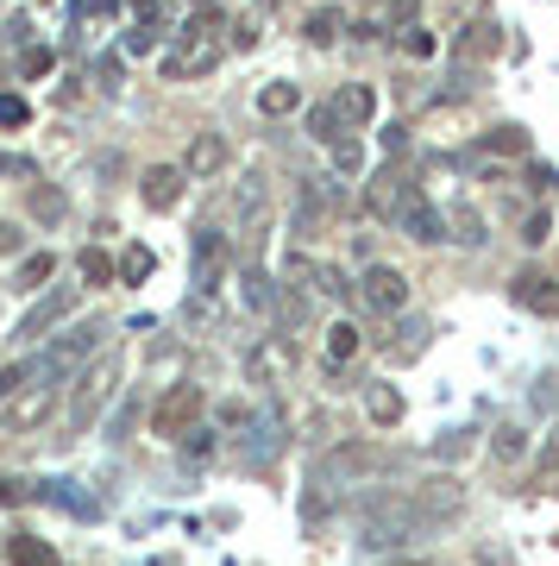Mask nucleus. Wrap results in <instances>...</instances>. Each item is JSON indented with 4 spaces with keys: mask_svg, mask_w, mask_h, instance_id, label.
Returning a JSON list of instances; mask_svg holds the SVG:
<instances>
[{
    "mask_svg": "<svg viewBox=\"0 0 559 566\" xmlns=\"http://www.w3.org/2000/svg\"><path fill=\"white\" fill-rule=\"evenodd\" d=\"M182 447H189V453H214V428H189V434H182Z\"/></svg>",
    "mask_w": 559,
    "mask_h": 566,
    "instance_id": "nucleus-38",
    "label": "nucleus"
},
{
    "mask_svg": "<svg viewBox=\"0 0 559 566\" xmlns=\"http://www.w3.org/2000/svg\"><path fill=\"white\" fill-rule=\"evenodd\" d=\"M25 385H32V365H7V371H0V403H7L13 390H25Z\"/></svg>",
    "mask_w": 559,
    "mask_h": 566,
    "instance_id": "nucleus-33",
    "label": "nucleus"
},
{
    "mask_svg": "<svg viewBox=\"0 0 559 566\" xmlns=\"http://www.w3.org/2000/svg\"><path fill=\"white\" fill-rule=\"evenodd\" d=\"M509 296H516V308H528V315H547V322L559 315V283H553V271H521V277L509 283Z\"/></svg>",
    "mask_w": 559,
    "mask_h": 566,
    "instance_id": "nucleus-9",
    "label": "nucleus"
},
{
    "mask_svg": "<svg viewBox=\"0 0 559 566\" xmlns=\"http://www.w3.org/2000/svg\"><path fill=\"white\" fill-rule=\"evenodd\" d=\"M189 428H201V385H170L158 403H151V434L182 441Z\"/></svg>",
    "mask_w": 559,
    "mask_h": 566,
    "instance_id": "nucleus-4",
    "label": "nucleus"
},
{
    "mask_svg": "<svg viewBox=\"0 0 559 566\" xmlns=\"http://www.w3.org/2000/svg\"><path fill=\"white\" fill-rule=\"evenodd\" d=\"M13 566H63L57 547L39 542V535H13Z\"/></svg>",
    "mask_w": 559,
    "mask_h": 566,
    "instance_id": "nucleus-20",
    "label": "nucleus"
},
{
    "mask_svg": "<svg viewBox=\"0 0 559 566\" xmlns=\"http://www.w3.org/2000/svg\"><path fill=\"white\" fill-rule=\"evenodd\" d=\"M25 120H32V107H25L20 95H0V133H20Z\"/></svg>",
    "mask_w": 559,
    "mask_h": 566,
    "instance_id": "nucleus-30",
    "label": "nucleus"
},
{
    "mask_svg": "<svg viewBox=\"0 0 559 566\" xmlns=\"http://www.w3.org/2000/svg\"><path fill=\"white\" fill-rule=\"evenodd\" d=\"M397 227L409 233V240H421V245H440V240H446V214H440L434 202H421V196L402 208V221H397Z\"/></svg>",
    "mask_w": 559,
    "mask_h": 566,
    "instance_id": "nucleus-12",
    "label": "nucleus"
},
{
    "mask_svg": "<svg viewBox=\"0 0 559 566\" xmlns=\"http://www.w3.org/2000/svg\"><path fill=\"white\" fill-rule=\"evenodd\" d=\"M465 447H472V441H465V428H460V434H446V441H434V453H440V460H460Z\"/></svg>",
    "mask_w": 559,
    "mask_h": 566,
    "instance_id": "nucleus-39",
    "label": "nucleus"
},
{
    "mask_svg": "<svg viewBox=\"0 0 559 566\" xmlns=\"http://www.w3.org/2000/svg\"><path fill=\"white\" fill-rule=\"evenodd\" d=\"M334 107H340L346 126H365L371 114H378V95H371L365 82H352V88H340V95H334Z\"/></svg>",
    "mask_w": 559,
    "mask_h": 566,
    "instance_id": "nucleus-17",
    "label": "nucleus"
},
{
    "mask_svg": "<svg viewBox=\"0 0 559 566\" xmlns=\"http://www.w3.org/2000/svg\"><path fill=\"white\" fill-rule=\"evenodd\" d=\"M521 447H528V441H521V428H497V434H491V453H497L503 465L521 460Z\"/></svg>",
    "mask_w": 559,
    "mask_h": 566,
    "instance_id": "nucleus-28",
    "label": "nucleus"
},
{
    "mask_svg": "<svg viewBox=\"0 0 559 566\" xmlns=\"http://www.w3.org/2000/svg\"><path fill=\"white\" fill-rule=\"evenodd\" d=\"M245 308H259V315H264V308H271V303H277V290H271V277H264V271H245Z\"/></svg>",
    "mask_w": 559,
    "mask_h": 566,
    "instance_id": "nucleus-25",
    "label": "nucleus"
},
{
    "mask_svg": "<svg viewBox=\"0 0 559 566\" xmlns=\"http://www.w3.org/2000/svg\"><path fill=\"white\" fill-rule=\"evenodd\" d=\"M151 271H158V252H151V245H126L120 252V277L126 283H145Z\"/></svg>",
    "mask_w": 559,
    "mask_h": 566,
    "instance_id": "nucleus-22",
    "label": "nucleus"
},
{
    "mask_svg": "<svg viewBox=\"0 0 559 566\" xmlns=\"http://www.w3.org/2000/svg\"><path fill=\"white\" fill-rule=\"evenodd\" d=\"M32 214L57 221V214H63V196H57V189H32Z\"/></svg>",
    "mask_w": 559,
    "mask_h": 566,
    "instance_id": "nucleus-34",
    "label": "nucleus"
},
{
    "mask_svg": "<svg viewBox=\"0 0 559 566\" xmlns=\"http://www.w3.org/2000/svg\"><path fill=\"white\" fill-rule=\"evenodd\" d=\"M226 158H233V151H226V139H220V133H196V139H189V151H182V170H189V182H196V177H220V170H226Z\"/></svg>",
    "mask_w": 559,
    "mask_h": 566,
    "instance_id": "nucleus-11",
    "label": "nucleus"
},
{
    "mask_svg": "<svg viewBox=\"0 0 559 566\" xmlns=\"http://www.w3.org/2000/svg\"><path fill=\"white\" fill-rule=\"evenodd\" d=\"M151 44H158V32H151V25H133V32H126V57H145Z\"/></svg>",
    "mask_w": 559,
    "mask_h": 566,
    "instance_id": "nucleus-35",
    "label": "nucleus"
},
{
    "mask_svg": "<svg viewBox=\"0 0 559 566\" xmlns=\"http://www.w3.org/2000/svg\"><path fill=\"white\" fill-rule=\"evenodd\" d=\"M226 57V39H220V13H201L189 32H182V44L164 57V76L177 82V76H208L214 63Z\"/></svg>",
    "mask_w": 559,
    "mask_h": 566,
    "instance_id": "nucleus-1",
    "label": "nucleus"
},
{
    "mask_svg": "<svg viewBox=\"0 0 559 566\" xmlns=\"http://www.w3.org/2000/svg\"><path fill=\"white\" fill-rule=\"evenodd\" d=\"M51 271H57V259H51V252H32V259L20 264V290H39V283H51Z\"/></svg>",
    "mask_w": 559,
    "mask_h": 566,
    "instance_id": "nucleus-26",
    "label": "nucleus"
},
{
    "mask_svg": "<svg viewBox=\"0 0 559 566\" xmlns=\"http://www.w3.org/2000/svg\"><path fill=\"white\" fill-rule=\"evenodd\" d=\"M44 70H51V51H44V44H32V51L20 57V76H44Z\"/></svg>",
    "mask_w": 559,
    "mask_h": 566,
    "instance_id": "nucleus-37",
    "label": "nucleus"
},
{
    "mask_svg": "<svg viewBox=\"0 0 559 566\" xmlns=\"http://www.w3.org/2000/svg\"><path fill=\"white\" fill-rule=\"evenodd\" d=\"M415 196H421V189L402 177V170H378V177H371V189H365V208H371L378 221H402V208L415 202Z\"/></svg>",
    "mask_w": 559,
    "mask_h": 566,
    "instance_id": "nucleus-7",
    "label": "nucleus"
},
{
    "mask_svg": "<svg viewBox=\"0 0 559 566\" xmlns=\"http://www.w3.org/2000/svg\"><path fill=\"white\" fill-rule=\"evenodd\" d=\"M359 303L371 308V315H402V308H409V277H402L397 264H365Z\"/></svg>",
    "mask_w": 559,
    "mask_h": 566,
    "instance_id": "nucleus-5",
    "label": "nucleus"
},
{
    "mask_svg": "<svg viewBox=\"0 0 559 566\" xmlns=\"http://www.w3.org/2000/svg\"><path fill=\"white\" fill-rule=\"evenodd\" d=\"M491 151H516V158H528V133H521V126H497V133H491Z\"/></svg>",
    "mask_w": 559,
    "mask_h": 566,
    "instance_id": "nucleus-31",
    "label": "nucleus"
},
{
    "mask_svg": "<svg viewBox=\"0 0 559 566\" xmlns=\"http://www.w3.org/2000/svg\"><path fill=\"white\" fill-rule=\"evenodd\" d=\"M189 252H196V290H201V296H208V290H220V277H226V233L201 227Z\"/></svg>",
    "mask_w": 559,
    "mask_h": 566,
    "instance_id": "nucleus-10",
    "label": "nucleus"
},
{
    "mask_svg": "<svg viewBox=\"0 0 559 566\" xmlns=\"http://www.w3.org/2000/svg\"><path fill=\"white\" fill-rule=\"evenodd\" d=\"M390 566H440V560H390Z\"/></svg>",
    "mask_w": 559,
    "mask_h": 566,
    "instance_id": "nucleus-42",
    "label": "nucleus"
},
{
    "mask_svg": "<svg viewBox=\"0 0 559 566\" xmlns=\"http://www.w3.org/2000/svg\"><path fill=\"white\" fill-rule=\"evenodd\" d=\"M302 32H308V44H334L346 32V20L334 13V7H320V13H308V25H302Z\"/></svg>",
    "mask_w": 559,
    "mask_h": 566,
    "instance_id": "nucleus-23",
    "label": "nucleus"
},
{
    "mask_svg": "<svg viewBox=\"0 0 559 566\" xmlns=\"http://www.w3.org/2000/svg\"><path fill=\"white\" fill-rule=\"evenodd\" d=\"M76 271H82V283H88V290H107V283L120 277V259H107L101 245H88V252L76 259Z\"/></svg>",
    "mask_w": 559,
    "mask_h": 566,
    "instance_id": "nucleus-19",
    "label": "nucleus"
},
{
    "mask_svg": "<svg viewBox=\"0 0 559 566\" xmlns=\"http://www.w3.org/2000/svg\"><path fill=\"white\" fill-rule=\"evenodd\" d=\"M365 416H371L378 428H397L402 422V390L397 385H371L365 390Z\"/></svg>",
    "mask_w": 559,
    "mask_h": 566,
    "instance_id": "nucleus-16",
    "label": "nucleus"
},
{
    "mask_svg": "<svg viewBox=\"0 0 559 566\" xmlns=\"http://www.w3.org/2000/svg\"><path fill=\"white\" fill-rule=\"evenodd\" d=\"M70 308H76V290H51L44 303H32V315L20 322V334H25V340H39L44 327H57L63 315H70Z\"/></svg>",
    "mask_w": 559,
    "mask_h": 566,
    "instance_id": "nucleus-13",
    "label": "nucleus"
},
{
    "mask_svg": "<svg viewBox=\"0 0 559 566\" xmlns=\"http://www.w3.org/2000/svg\"><path fill=\"white\" fill-rule=\"evenodd\" d=\"M528 182H535V189H559V170H547V164H528Z\"/></svg>",
    "mask_w": 559,
    "mask_h": 566,
    "instance_id": "nucleus-40",
    "label": "nucleus"
},
{
    "mask_svg": "<svg viewBox=\"0 0 559 566\" xmlns=\"http://www.w3.org/2000/svg\"><path fill=\"white\" fill-rule=\"evenodd\" d=\"M308 133H315L320 145H334V139H346V120H340V107H334V102H320V107H308Z\"/></svg>",
    "mask_w": 559,
    "mask_h": 566,
    "instance_id": "nucleus-21",
    "label": "nucleus"
},
{
    "mask_svg": "<svg viewBox=\"0 0 559 566\" xmlns=\"http://www.w3.org/2000/svg\"><path fill=\"white\" fill-rule=\"evenodd\" d=\"M114 378H120V353H101L95 365H82V378H76V397H70V422L88 428L107 409V397H114Z\"/></svg>",
    "mask_w": 559,
    "mask_h": 566,
    "instance_id": "nucleus-3",
    "label": "nucleus"
},
{
    "mask_svg": "<svg viewBox=\"0 0 559 566\" xmlns=\"http://www.w3.org/2000/svg\"><path fill=\"white\" fill-rule=\"evenodd\" d=\"M465 51H472V57H491V51H497V25H465Z\"/></svg>",
    "mask_w": 559,
    "mask_h": 566,
    "instance_id": "nucleus-29",
    "label": "nucleus"
},
{
    "mask_svg": "<svg viewBox=\"0 0 559 566\" xmlns=\"http://www.w3.org/2000/svg\"><path fill=\"white\" fill-rule=\"evenodd\" d=\"M359 346H365V327L359 322H334V327H327V365H334V371L359 359Z\"/></svg>",
    "mask_w": 559,
    "mask_h": 566,
    "instance_id": "nucleus-15",
    "label": "nucleus"
},
{
    "mask_svg": "<svg viewBox=\"0 0 559 566\" xmlns=\"http://www.w3.org/2000/svg\"><path fill=\"white\" fill-rule=\"evenodd\" d=\"M133 13H158V0H133Z\"/></svg>",
    "mask_w": 559,
    "mask_h": 566,
    "instance_id": "nucleus-41",
    "label": "nucleus"
},
{
    "mask_svg": "<svg viewBox=\"0 0 559 566\" xmlns=\"http://www.w3.org/2000/svg\"><path fill=\"white\" fill-rule=\"evenodd\" d=\"M51 409H57L51 385H25V390H13V397L0 403V428H7V434H32L39 422H51Z\"/></svg>",
    "mask_w": 559,
    "mask_h": 566,
    "instance_id": "nucleus-6",
    "label": "nucleus"
},
{
    "mask_svg": "<svg viewBox=\"0 0 559 566\" xmlns=\"http://www.w3.org/2000/svg\"><path fill=\"white\" fill-rule=\"evenodd\" d=\"M446 240H460V245H484V221L472 214V208H460V214H446Z\"/></svg>",
    "mask_w": 559,
    "mask_h": 566,
    "instance_id": "nucleus-24",
    "label": "nucleus"
},
{
    "mask_svg": "<svg viewBox=\"0 0 559 566\" xmlns=\"http://www.w3.org/2000/svg\"><path fill=\"white\" fill-rule=\"evenodd\" d=\"M359 164H365L359 139H334V170H340V177H359Z\"/></svg>",
    "mask_w": 559,
    "mask_h": 566,
    "instance_id": "nucleus-27",
    "label": "nucleus"
},
{
    "mask_svg": "<svg viewBox=\"0 0 559 566\" xmlns=\"http://www.w3.org/2000/svg\"><path fill=\"white\" fill-rule=\"evenodd\" d=\"M289 365H296V346L277 334V340H264L259 353H252V378H264V385H271V378H283Z\"/></svg>",
    "mask_w": 559,
    "mask_h": 566,
    "instance_id": "nucleus-14",
    "label": "nucleus"
},
{
    "mask_svg": "<svg viewBox=\"0 0 559 566\" xmlns=\"http://www.w3.org/2000/svg\"><path fill=\"white\" fill-rule=\"evenodd\" d=\"M296 107H302V88H296V82H264V88H259V114H271V120L296 114Z\"/></svg>",
    "mask_w": 559,
    "mask_h": 566,
    "instance_id": "nucleus-18",
    "label": "nucleus"
},
{
    "mask_svg": "<svg viewBox=\"0 0 559 566\" xmlns=\"http://www.w3.org/2000/svg\"><path fill=\"white\" fill-rule=\"evenodd\" d=\"M95 346H101V327H70L63 340L44 346L39 359H25L32 365V385H57V378H70L82 359H95Z\"/></svg>",
    "mask_w": 559,
    "mask_h": 566,
    "instance_id": "nucleus-2",
    "label": "nucleus"
},
{
    "mask_svg": "<svg viewBox=\"0 0 559 566\" xmlns=\"http://www.w3.org/2000/svg\"><path fill=\"white\" fill-rule=\"evenodd\" d=\"M409 57H434V32H428V25H409Z\"/></svg>",
    "mask_w": 559,
    "mask_h": 566,
    "instance_id": "nucleus-36",
    "label": "nucleus"
},
{
    "mask_svg": "<svg viewBox=\"0 0 559 566\" xmlns=\"http://www.w3.org/2000/svg\"><path fill=\"white\" fill-rule=\"evenodd\" d=\"M315 283H320V296H346V290H352L346 271H334V264H315Z\"/></svg>",
    "mask_w": 559,
    "mask_h": 566,
    "instance_id": "nucleus-32",
    "label": "nucleus"
},
{
    "mask_svg": "<svg viewBox=\"0 0 559 566\" xmlns=\"http://www.w3.org/2000/svg\"><path fill=\"white\" fill-rule=\"evenodd\" d=\"M182 182H189V170H182V164H151V170L139 177L145 208H151V214H170V208L182 202Z\"/></svg>",
    "mask_w": 559,
    "mask_h": 566,
    "instance_id": "nucleus-8",
    "label": "nucleus"
}]
</instances>
